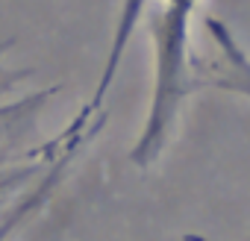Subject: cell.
Returning <instances> with one entry per match:
<instances>
[{
  "mask_svg": "<svg viewBox=\"0 0 250 241\" xmlns=\"http://www.w3.org/2000/svg\"><path fill=\"white\" fill-rule=\"evenodd\" d=\"M203 0H147L145 24L153 41V97L147 124L133 147L136 165H150L177 120L183 100L197 88L194 82V53H191V27Z\"/></svg>",
  "mask_w": 250,
  "mask_h": 241,
  "instance_id": "obj_1",
  "label": "cell"
},
{
  "mask_svg": "<svg viewBox=\"0 0 250 241\" xmlns=\"http://www.w3.org/2000/svg\"><path fill=\"white\" fill-rule=\"evenodd\" d=\"M145 3H147V0H121V12H118V21H115V33H112V44H109L106 62H103V74L97 80V88H94L91 103L85 106L88 112H97L100 109V103H103V97H106L115 74H118V65H121L124 53H127V44H130V39H133V33H136V27L142 21Z\"/></svg>",
  "mask_w": 250,
  "mask_h": 241,
  "instance_id": "obj_2",
  "label": "cell"
},
{
  "mask_svg": "<svg viewBox=\"0 0 250 241\" xmlns=\"http://www.w3.org/2000/svg\"><path fill=\"white\" fill-rule=\"evenodd\" d=\"M39 162H42V156H33V159H15V165H0V197L9 194L15 185L27 182V180L36 174Z\"/></svg>",
  "mask_w": 250,
  "mask_h": 241,
  "instance_id": "obj_3",
  "label": "cell"
},
{
  "mask_svg": "<svg viewBox=\"0 0 250 241\" xmlns=\"http://www.w3.org/2000/svg\"><path fill=\"white\" fill-rule=\"evenodd\" d=\"M0 50H3V47H0ZM6 109H9V106H6ZM6 109H3V112H6ZM3 112H0V115H3Z\"/></svg>",
  "mask_w": 250,
  "mask_h": 241,
  "instance_id": "obj_4",
  "label": "cell"
}]
</instances>
